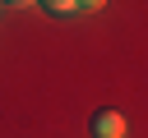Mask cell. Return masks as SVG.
Returning a JSON list of instances; mask_svg holds the SVG:
<instances>
[{
  "mask_svg": "<svg viewBox=\"0 0 148 138\" xmlns=\"http://www.w3.org/2000/svg\"><path fill=\"white\" fill-rule=\"evenodd\" d=\"M92 133L97 138H120L125 133V115L120 110H97L92 115Z\"/></svg>",
  "mask_w": 148,
  "mask_h": 138,
  "instance_id": "cell-1",
  "label": "cell"
},
{
  "mask_svg": "<svg viewBox=\"0 0 148 138\" xmlns=\"http://www.w3.org/2000/svg\"><path fill=\"white\" fill-rule=\"evenodd\" d=\"M42 9H51V14H60V18H65V14H74V9H79V5H69V0H46V5H42Z\"/></svg>",
  "mask_w": 148,
  "mask_h": 138,
  "instance_id": "cell-2",
  "label": "cell"
}]
</instances>
